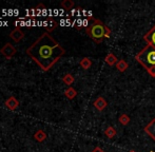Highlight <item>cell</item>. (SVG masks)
Masks as SVG:
<instances>
[{"label": "cell", "instance_id": "cell-1", "mask_svg": "<svg viewBox=\"0 0 155 152\" xmlns=\"http://www.w3.org/2000/svg\"><path fill=\"white\" fill-rule=\"evenodd\" d=\"M65 50L49 33H43L27 50L31 57L42 71H49L64 55Z\"/></svg>", "mask_w": 155, "mask_h": 152}, {"label": "cell", "instance_id": "cell-2", "mask_svg": "<svg viewBox=\"0 0 155 152\" xmlns=\"http://www.w3.org/2000/svg\"><path fill=\"white\" fill-rule=\"evenodd\" d=\"M91 22L88 25L86 31L88 36L96 43H101L106 38H110L111 30L99 19L90 17Z\"/></svg>", "mask_w": 155, "mask_h": 152}, {"label": "cell", "instance_id": "cell-3", "mask_svg": "<svg viewBox=\"0 0 155 152\" xmlns=\"http://www.w3.org/2000/svg\"><path fill=\"white\" fill-rule=\"evenodd\" d=\"M135 59L145 68L151 77H155V47L147 45L135 56Z\"/></svg>", "mask_w": 155, "mask_h": 152}, {"label": "cell", "instance_id": "cell-4", "mask_svg": "<svg viewBox=\"0 0 155 152\" xmlns=\"http://www.w3.org/2000/svg\"><path fill=\"white\" fill-rule=\"evenodd\" d=\"M0 52H1V54L4 56V57L8 58V59H10V58H12L14 55H16L17 50H16V48L13 47L10 42H8V43H5L1 49H0Z\"/></svg>", "mask_w": 155, "mask_h": 152}, {"label": "cell", "instance_id": "cell-5", "mask_svg": "<svg viewBox=\"0 0 155 152\" xmlns=\"http://www.w3.org/2000/svg\"><path fill=\"white\" fill-rule=\"evenodd\" d=\"M143 40L147 42V45L155 47V25H153V28H152L150 31H148L147 33L143 35Z\"/></svg>", "mask_w": 155, "mask_h": 152}, {"label": "cell", "instance_id": "cell-6", "mask_svg": "<svg viewBox=\"0 0 155 152\" xmlns=\"http://www.w3.org/2000/svg\"><path fill=\"white\" fill-rule=\"evenodd\" d=\"M10 37L15 41V42H19L23 37H25V32L20 29V28H15L10 34Z\"/></svg>", "mask_w": 155, "mask_h": 152}, {"label": "cell", "instance_id": "cell-7", "mask_svg": "<svg viewBox=\"0 0 155 152\" xmlns=\"http://www.w3.org/2000/svg\"><path fill=\"white\" fill-rule=\"evenodd\" d=\"M4 104H5V107L8 110H11V111H14V110H16L19 107V101L15 96H10Z\"/></svg>", "mask_w": 155, "mask_h": 152}, {"label": "cell", "instance_id": "cell-8", "mask_svg": "<svg viewBox=\"0 0 155 152\" xmlns=\"http://www.w3.org/2000/svg\"><path fill=\"white\" fill-rule=\"evenodd\" d=\"M143 130H145V132L152 138V140H155V117L146 126Z\"/></svg>", "mask_w": 155, "mask_h": 152}, {"label": "cell", "instance_id": "cell-9", "mask_svg": "<svg viewBox=\"0 0 155 152\" xmlns=\"http://www.w3.org/2000/svg\"><path fill=\"white\" fill-rule=\"evenodd\" d=\"M93 105H94V107L98 110V111H104V110L107 108V106H108V101H107L104 97L99 96L95 99V101H94Z\"/></svg>", "mask_w": 155, "mask_h": 152}, {"label": "cell", "instance_id": "cell-10", "mask_svg": "<svg viewBox=\"0 0 155 152\" xmlns=\"http://www.w3.org/2000/svg\"><path fill=\"white\" fill-rule=\"evenodd\" d=\"M56 27H57V22H56L55 19L53 17H48V23H45V29L47 31V33H50L53 30H55Z\"/></svg>", "mask_w": 155, "mask_h": 152}, {"label": "cell", "instance_id": "cell-11", "mask_svg": "<svg viewBox=\"0 0 155 152\" xmlns=\"http://www.w3.org/2000/svg\"><path fill=\"white\" fill-rule=\"evenodd\" d=\"M104 61H106V64H108L110 67H113V66H116L117 62H118L119 60L113 53H109L108 55L106 56V58H104Z\"/></svg>", "mask_w": 155, "mask_h": 152}, {"label": "cell", "instance_id": "cell-12", "mask_svg": "<svg viewBox=\"0 0 155 152\" xmlns=\"http://www.w3.org/2000/svg\"><path fill=\"white\" fill-rule=\"evenodd\" d=\"M34 140L38 143H42L47 140V133L43 130H38L34 133Z\"/></svg>", "mask_w": 155, "mask_h": 152}, {"label": "cell", "instance_id": "cell-13", "mask_svg": "<svg viewBox=\"0 0 155 152\" xmlns=\"http://www.w3.org/2000/svg\"><path fill=\"white\" fill-rule=\"evenodd\" d=\"M79 64L84 70H88V69H90L91 66H92V60H91L89 57H84L81 60H80Z\"/></svg>", "mask_w": 155, "mask_h": 152}, {"label": "cell", "instance_id": "cell-14", "mask_svg": "<svg viewBox=\"0 0 155 152\" xmlns=\"http://www.w3.org/2000/svg\"><path fill=\"white\" fill-rule=\"evenodd\" d=\"M64 95L67 98L74 99L76 97V95H77V91H76L74 88H72V87H69V88L64 91Z\"/></svg>", "mask_w": 155, "mask_h": 152}, {"label": "cell", "instance_id": "cell-15", "mask_svg": "<svg viewBox=\"0 0 155 152\" xmlns=\"http://www.w3.org/2000/svg\"><path fill=\"white\" fill-rule=\"evenodd\" d=\"M115 67H116V69L119 71V72H124V71L129 68V64H128V62H127L126 60L120 59L118 62H117V64Z\"/></svg>", "mask_w": 155, "mask_h": 152}, {"label": "cell", "instance_id": "cell-16", "mask_svg": "<svg viewBox=\"0 0 155 152\" xmlns=\"http://www.w3.org/2000/svg\"><path fill=\"white\" fill-rule=\"evenodd\" d=\"M116 134H117L116 130H115L112 126H109V127H107V129L104 130V135L108 138H113Z\"/></svg>", "mask_w": 155, "mask_h": 152}, {"label": "cell", "instance_id": "cell-17", "mask_svg": "<svg viewBox=\"0 0 155 152\" xmlns=\"http://www.w3.org/2000/svg\"><path fill=\"white\" fill-rule=\"evenodd\" d=\"M74 80H75V78H74V76L72 74H70V73H68V74H65L64 76L62 77V81L64 82L67 86L71 87V84L74 82Z\"/></svg>", "mask_w": 155, "mask_h": 152}, {"label": "cell", "instance_id": "cell-18", "mask_svg": "<svg viewBox=\"0 0 155 152\" xmlns=\"http://www.w3.org/2000/svg\"><path fill=\"white\" fill-rule=\"evenodd\" d=\"M60 5H61V8H64V10H71V8H74L75 3H74V1H72V0H63V1H61V3H60Z\"/></svg>", "mask_w": 155, "mask_h": 152}, {"label": "cell", "instance_id": "cell-19", "mask_svg": "<svg viewBox=\"0 0 155 152\" xmlns=\"http://www.w3.org/2000/svg\"><path fill=\"white\" fill-rule=\"evenodd\" d=\"M118 121H119V123H120L121 125L126 126V125H128V124L130 123V117H129V115H127V114H121L120 116H119Z\"/></svg>", "mask_w": 155, "mask_h": 152}, {"label": "cell", "instance_id": "cell-20", "mask_svg": "<svg viewBox=\"0 0 155 152\" xmlns=\"http://www.w3.org/2000/svg\"><path fill=\"white\" fill-rule=\"evenodd\" d=\"M92 152H104V151L102 150L100 147H95V148H94L93 150H92Z\"/></svg>", "mask_w": 155, "mask_h": 152}, {"label": "cell", "instance_id": "cell-21", "mask_svg": "<svg viewBox=\"0 0 155 152\" xmlns=\"http://www.w3.org/2000/svg\"><path fill=\"white\" fill-rule=\"evenodd\" d=\"M128 152H136V151H134V150H130V151H128Z\"/></svg>", "mask_w": 155, "mask_h": 152}, {"label": "cell", "instance_id": "cell-22", "mask_svg": "<svg viewBox=\"0 0 155 152\" xmlns=\"http://www.w3.org/2000/svg\"><path fill=\"white\" fill-rule=\"evenodd\" d=\"M151 152H154V151H151Z\"/></svg>", "mask_w": 155, "mask_h": 152}]
</instances>
